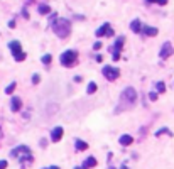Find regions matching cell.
I'll return each instance as SVG.
<instances>
[{
	"label": "cell",
	"mask_w": 174,
	"mask_h": 169,
	"mask_svg": "<svg viewBox=\"0 0 174 169\" xmlns=\"http://www.w3.org/2000/svg\"><path fill=\"white\" fill-rule=\"evenodd\" d=\"M124 42H125V37L124 36H120V37L115 41V46H113V49H112V53H113V61H118V57H120V49H122V46H124Z\"/></svg>",
	"instance_id": "cell-7"
},
{
	"label": "cell",
	"mask_w": 174,
	"mask_h": 169,
	"mask_svg": "<svg viewBox=\"0 0 174 169\" xmlns=\"http://www.w3.org/2000/svg\"><path fill=\"white\" fill-rule=\"evenodd\" d=\"M39 14L48 15V14H51V7L49 5H44V3H41V5H39Z\"/></svg>",
	"instance_id": "cell-17"
},
{
	"label": "cell",
	"mask_w": 174,
	"mask_h": 169,
	"mask_svg": "<svg viewBox=\"0 0 174 169\" xmlns=\"http://www.w3.org/2000/svg\"><path fill=\"white\" fill-rule=\"evenodd\" d=\"M22 108V102H20L19 96H12V100H10V110L12 112H19V110Z\"/></svg>",
	"instance_id": "cell-10"
},
{
	"label": "cell",
	"mask_w": 174,
	"mask_h": 169,
	"mask_svg": "<svg viewBox=\"0 0 174 169\" xmlns=\"http://www.w3.org/2000/svg\"><path fill=\"white\" fill-rule=\"evenodd\" d=\"M44 169H59L57 166H53V167H44Z\"/></svg>",
	"instance_id": "cell-29"
},
{
	"label": "cell",
	"mask_w": 174,
	"mask_h": 169,
	"mask_svg": "<svg viewBox=\"0 0 174 169\" xmlns=\"http://www.w3.org/2000/svg\"><path fill=\"white\" fill-rule=\"evenodd\" d=\"M135 100H137V91L132 88V86H129V88H125L124 91H122V95H120V102H122V103H125L127 107L134 105V103H135Z\"/></svg>",
	"instance_id": "cell-3"
},
{
	"label": "cell",
	"mask_w": 174,
	"mask_h": 169,
	"mask_svg": "<svg viewBox=\"0 0 174 169\" xmlns=\"http://www.w3.org/2000/svg\"><path fill=\"white\" fill-rule=\"evenodd\" d=\"M118 70L117 68H113V66H105L103 68V76L107 78L108 81H113V80H117L118 78Z\"/></svg>",
	"instance_id": "cell-6"
},
{
	"label": "cell",
	"mask_w": 174,
	"mask_h": 169,
	"mask_svg": "<svg viewBox=\"0 0 174 169\" xmlns=\"http://www.w3.org/2000/svg\"><path fill=\"white\" fill-rule=\"evenodd\" d=\"M53 31L57 37L64 39V37H68L70 32H71V22L68 19H63V17H61V19H54L53 20Z\"/></svg>",
	"instance_id": "cell-1"
},
{
	"label": "cell",
	"mask_w": 174,
	"mask_h": 169,
	"mask_svg": "<svg viewBox=\"0 0 174 169\" xmlns=\"http://www.w3.org/2000/svg\"><path fill=\"white\" fill-rule=\"evenodd\" d=\"M147 3H159V5H166L168 0H146Z\"/></svg>",
	"instance_id": "cell-22"
},
{
	"label": "cell",
	"mask_w": 174,
	"mask_h": 169,
	"mask_svg": "<svg viewBox=\"0 0 174 169\" xmlns=\"http://www.w3.org/2000/svg\"><path fill=\"white\" fill-rule=\"evenodd\" d=\"M172 44L171 42H164L161 48V51H159V56H161V59H168L169 56H172Z\"/></svg>",
	"instance_id": "cell-8"
},
{
	"label": "cell",
	"mask_w": 174,
	"mask_h": 169,
	"mask_svg": "<svg viewBox=\"0 0 174 169\" xmlns=\"http://www.w3.org/2000/svg\"><path fill=\"white\" fill-rule=\"evenodd\" d=\"M22 15L25 17V19H29V14H27V10H25V9L22 10Z\"/></svg>",
	"instance_id": "cell-28"
},
{
	"label": "cell",
	"mask_w": 174,
	"mask_h": 169,
	"mask_svg": "<svg viewBox=\"0 0 174 169\" xmlns=\"http://www.w3.org/2000/svg\"><path fill=\"white\" fill-rule=\"evenodd\" d=\"M155 90H157L159 93H164L166 91V85L162 83V81H159V83H155Z\"/></svg>",
	"instance_id": "cell-18"
},
{
	"label": "cell",
	"mask_w": 174,
	"mask_h": 169,
	"mask_svg": "<svg viewBox=\"0 0 174 169\" xmlns=\"http://www.w3.org/2000/svg\"><path fill=\"white\" fill-rule=\"evenodd\" d=\"M86 91H88V95L95 93V91H96V83H93V81H91V83L88 85V88H86Z\"/></svg>",
	"instance_id": "cell-19"
},
{
	"label": "cell",
	"mask_w": 174,
	"mask_h": 169,
	"mask_svg": "<svg viewBox=\"0 0 174 169\" xmlns=\"http://www.w3.org/2000/svg\"><path fill=\"white\" fill-rule=\"evenodd\" d=\"M74 169H86L85 166H81V167H74Z\"/></svg>",
	"instance_id": "cell-30"
},
{
	"label": "cell",
	"mask_w": 174,
	"mask_h": 169,
	"mask_svg": "<svg viewBox=\"0 0 174 169\" xmlns=\"http://www.w3.org/2000/svg\"><path fill=\"white\" fill-rule=\"evenodd\" d=\"M61 137H63V127L53 129V132H51V141L53 142H59Z\"/></svg>",
	"instance_id": "cell-11"
},
{
	"label": "cell",
	"mask_w": 174,
	"mask_h": 169,
	"mask_svg": "<svg viewBox=\"0 0 174 169\" xmlns=\"http://www.w3.org/2000/svg\"><path fill=\"white\" fill-rule=\"evenodd\" d=\"M96 36H98V37H101V36H108V37H112V36H113V29H112V26L108 22H105L103 26L96 31Z\"/></svg>",
	"instance_id": "cell-9"
},
{
	"label": "cell",
	"mask_w": 174,
	"mask_h": 169,
	"mask_svg": "<svg viewBox=\"0 0 174 169\" xmlns=\"http://www.w3.org/2000/svg\"><path fill=\"white\" fill-rule=\"evenodd\" d=\"M39 81H41V76H39V74H32V83L37 85Z\"/></svg>",
	"instance_id": "cell-25"
},
{
	"label": "cell",
	"mask_w": 174,
	"mask_h": 169,
	"mask_svg": "<svg viewBox=\"0 0 174 169\" xmlns=\"http://www.w3.org/2000/svg\"><path fill=\"white\" fill-rule=\"evenodd\" d=\"M83 166H85L86 169H88V167H95L96 166V159H95V157H88V159L85 161V164H83Z\"/></svg>",
	"instance_id": "cell-16"
},
{
	"label": "cell",
	"mask_w": 174,
	"mask_h": 169,
	"mask_svg": "<svg viewBox=\"0 0 174 169\" xmlns=\"http://www.w3.org/2000/svg\"><path fill=\"white\" fill-rule=\"evenodd\" d=\"M140 32H144V36H149V37H154V36H157V29L155 27H152V26H146V27H142V31Z\"/></svg>",
	"instance_id": "cell-12"
},
{
	"label": "cell",
	"mask_w": 174,
	"mask_h": 169,
	"mask_svg": "<svg viewBox=\"0 0 174 169\" xmlns=\"http://www.w3.org/2000/svg\"><path fill=\"white\" fill-rule=\"evenodd\" d=\"M118 142H120L122 146H130V144L134 142V139H132V135H129V134H124L120 139H118Z\"/></svg>",
	"instance_id": "cell-13"
},
{
	"label": "cell",
	"mask_w": 174,
	"mask_h": 169,
	"mask_svg": "<svg viewBox=\"0 0 174 169\" xmlns=\"http://www.w3.org/2000/svg\"><path fill=\"white\" fill-rule=\"evenodd\" d=\"M10 156L12 157H19V161H20V164H24L25 163H32V156H31V149H29L27 146H19V147H15V149L10 152Z\"/></svg>",
	"instance_id": "cell-2"
},
{
	"label": "cell",
	"mask_w": 174,
	"mask_h": 169,
	"mask_svg": "<svg viewBox=\"0 0 174 169\" xmlns=\"http://www.w3.org/2000/svg\"><path fill=\"white\" fill-rule=\"evenodd\" d=\"M101 48V42L98 41V42H95V44H93V49H100Z\"/></svg>",
	"instance_id": "cell-27"
},
{
	"label": "cell",
	"mask_w": 174,
	"mask_h": 169,
	"mask_svg": "<svg viewBox=\"0 0 174 169\" xmlns=\"http://www.w3.org/2000/svg\"><path fill=\"white\" fill-rule=\"evenodd\" d=\"M74 147H76V150H78V152H81V150H86V149H88V144L83 142V141H76V142H74Z\"/></svg>",
	"instance_id": "cell-15"
},
{
	"label": "cell",
	"mask_w": 174,
	"mask_h": 169,
	"mask_svg": "<svg viewBox=\"0 0 174 169\" xmlns=\"http://www.w3.org/2000/svg\"><path fill=\"white\" fill-rule=\"evenodd\" d=\"M149 98L152 100V102H155V100H157V98H159L157 91H152V93H149Z\"/></svg>",
	"instance_id": "cell-24"
},
{
	"label": "cell",
	"mask_w": 174,
	"mask_h": 169,
	"mask_svg": "<svg viewBox=\"0 0 174 169\" xmlns=\"http://www.w3.org/2000/svg\"><path fill=\"white\" fill-rule=\"evenodd\" d=\"M130 29H132V32H140L142 31V24H140L139 19H134L132 24H130Z\"/></svg>",
	"instance_id": "cell-14"
},
{
	"label": "cell",
	"mask_w": 174,
	"mask_h": 169,
	"mask_svg": "<svg viewBox=\"0 0 174 169\" xmlns=\"http://www.w3.org/2000/svg\"><path fill=\"white\" fill-rule=\"evenodd\" d=\"M14 90H15V83H10V85L5 88V93H7V95H12Z\"/></svg>",
	"instance_id": "cell-21"
},
{
	"label": "cell",
	"mask_w": 174,
	"mask_h": 169,
	"mask_svg": "<svg viewBox=\"0 0 174 169\" xmlns=\"http://www.w3.org/2000/svg\"><path fill=\"white\" fill-rule=\"evenodd\" d=\"M9 48H10V51H12L14 59H15V61H24V59H25V53L22 51V48H20V42H19V41L9 42Z\"/></svg>",
	"instance_id": "cell-5"
},
{
	"label": "cell",
	"mask_w": 174,
	"mask_h": 169,
	"mask_svg": "<svg viewBox=\"0 0 174 169\" xmlns=\"http://www.w3.org/2000/svg\"><path fill=\"white\" fill-rule=\"evenodd\" d=\"M7 167V161H0V169H5Z\"/></svg>",
	"instance_id": "cell-26"
},
{
	"label": "cell",
	"mask_w": 174,
	"mask_h": 169,
	"mask_svg": "<svg viewBox=\"0 0 174 169\" xmlns=\"http://www.w3.org/2000/svg\"><path fill=\"white\" fill-rule=\"evenodd\" d=\"M120 169H129V167H127V166H122V167H120Z\"/></svg>",
	"instance_id": "cell-31"
},
{
	"label": "cell",
	"mask_w": 174,
	"mask_h": 169,
	"mask_svg": "<svg viewBox=\"0 0 174 169\" xmlns=\"http://www.w3.org/2000/svg\"><path fill=\"white\" fill-rule=\"evenodd\" d=\"M51 61H53V56H51V54H44V56H42V63H44V64H49Z\"/></svg>",
	"instance_id": "cell-23"
},
{
	"label": "cell",
	"mask_w": 174,
	"mask_h": 169,
	"mask_svg": "<svg viewBox=\"0 0 174 169\" xmlns=\"http://www.w3.org/2000/svg\"><path fill=\"white\" fill-rule=\"evenodd\" d=\"M162 134H168V135H171V137H172V132L168 130V129H161V130H157V132H155V137H159V135H162Z\"/></svg>",
	"instance_id": "cell-20"
},
{
	"label": "cell",
	"mask_w": 174,
	"mask_h": 169,
	"mask_svg": "<svg viewBox=\"0 0 174 169\" xmlns=\"http://www.w3.org/2000/svg\"><path fill=\"white\" fill-rule=\"evenodd\" d=\"M61 64L63 66H74L76 64V61H78V53L73 51V49H70V51H64L63 54H61Z\"/></svg>",
	"instance_id": "cell-4"
}]
</instances>
